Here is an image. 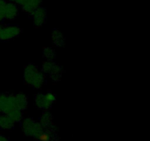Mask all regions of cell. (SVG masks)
Instances as JSON below:
<instances>
[{"mask_svg":"<svg viewBox=\"0 0 150 141\" xmlns=\"http://www.w3.org/2000/svg\"><path fill=\"white\" fill-rule=\"evenodd\" d=\"M23 79L27 85L35 89H40L45 83V76L42 71H39L35 65L29 64L26 66L23 71Z\"/></svg>","mask_w":150,"mask_h":141,"instance_id":"6da1fadb","label":"cell"},{"mask_svg":"<svg viewBox=\"0 0 150 141\" xmlns=\"http://www.w3.org/2000/svg\"><path fill=\"white\" fill-rule=\"evenodd\" d=\"M56 95L52 93H38L35 98V102L37 107L42 110H48L52 107L53 104L55 102Z\"/></svg>","mask_w":150,"mask_h":141,"instance_id":"277c9868","label":"cell"},{"mask_svg":"<svg viewBox=\"0 0 150 141\" xmlns=\"http://www.w3.org/2000/svg\"><path fill=\"white\" fill-rule=\"evenodd\" d=\"M2 27H3V26H1V24H0V34H1V29H2Z\"/></svg>","mask_w":150,"mask_h":141,"instance_id":"ffe728a7","label":"cell"},{"mask_svg":"<svg viewBox=\"0 0 150 141\" xmlns=\"http://www.w3.org/2000/svg\"><path fill=\"white\" fill-rule=\"evenodd\" d=\"M21 128L23 134L27 137H31L38 140L44 129L39 122L31 118L23 119L21 121Z\"/></svg>","mask_w":150,"mask_h":141,"instance_id":"7a4b0ae2","label":"cell"},{"mask_svg":"<svg viewBox=\"0 0 150 141\" xmlns=\"http://www.w3.org/2000/svg\"><path fill=\"white\" fill-rule=\"evenodd\" d=\"M42 56L44 58L46 59V60H54L56 58L57 54L55 50L53 49L52 48L46 47L42 50Z\"/></svg>","mask_w":150,"mask_h":141,"instance_id":"2e32d148","label":"cell"},{"mask_svg":"<svg viewBox=\"0 0 150 141\" xmlns=\"http://www.w3.org/2000/svg\"><path fill=\"white\" fill-rule=\"evenodd\" d=\"M6 115H7L15 123L21 122L22 120V119H23V113H22V111H21L20 110H18L17 108L12 109Z\"/></svg>","mask_w":150,"mask_h":141,"instance_id":"9a60e30c","label":"cell"},{"mask_svg":"<svg viewBox=\"0 0 150 141\" xmlns=\"http://www.w3.org/2000/svg\"><path fill=\"white\" fill-rule=\"evenodd\" d=\"M13 108H16L14 102V95L0 94V114H7Z\"/></svg>","mask_w":150,"mask_h":141,"instance_id":"5b68a950","label":"cell"},{"mask_svg":"<svg viewBox=\"0 0 150 141\" xmlns=\"http://www.w3.org/2000/svg\"><path fill=\"white\" fill-rule=\"evenodd\" d=\"M39 141H59L57 130H45L40 134L38 137Z\"/></svg>","mask_w":150,"mask_h":141,"instance_id":"4fadbf2b","label":"cell"},{"mask_svg":"<svg viewBox=\"0 0 150 141\" xmlns=\"http://www.w3.org/2000/svg\"><path fill=\"white\" fill-rule=\"evenodd\" d=\"M7 1L6 0H0V22L4 19V11Z\"/></svg>","mask_w":150,"mask_h":141,"instance_id":"e0dca14e","label":"cell"},{"mask_svg":"<svg viewBox=\"0 0 150 141\" xmlns=\"http://www.w3.org/2000/svg\"><path fill=\"white\" fill-rule=\"evenodd\" d=\"M15 106L21 111H24L28 107V98L23 93H18L14 95Z\"/></svg>","mask_w":150,"mask_h":141,"instance_id":"8fae6325","label":"cell"},{"mask_svg":"<svg viewBox=\"0 0 150 141\" xmlns=\"http://www.w3.org/2000/svg\"><path fill=\"white\" fill-rule=\"evenodd\" d=\"M51 41L53 43L59 47H62L65 43V38L62 32H60L59 29H54L51 33Z\"/></svg>","mask_w":150,"mask_h":141,"instance_id":"7c38bea8","label":"cell"},{"mask_svg":"<svg viewBox=\"0 0 150 141\" xmlns=\"http://www.w3.org/2000/svg\"><path fill=\"white\" fill-rule=\"evenodd\" d=\"M41 126L45 130H57V127L53 122V115L48 110H45L39 118Z\"/></svg>","mask_w":150,"mask_h":141,"instance_id":"ba28073f","label":"cell"},{"mask_svg":"<svg viewBox=\"0 0 150 141\" xmlns=\"http://www.w3.org/2000/svg\"><path fill=\"white\" fill-rule=\"evenodd\" d=\"M31 14L32 16L33 24L35 26L40 27L45 24L47 18V11L44 7H38Z\"/></svg>","mask_w":150,"mask_h":141,"instance_id":"52a82bcc","label":"cell"},{"mask_svg":"<svg viewBox=\"0 0 150 141\" xmlns=\"http://www.w3.org/2000/svg\"><path fill=\"white\" fill-rule=\"evenodd\" d=\"M0 141H10V140L4 135H0Z\"/></svg>","mask_w":150,"mask_h":141,"instance_id":"d6986e66","label":"cell"},{"mask_svg":"<svg viewBox=\"0 0 150 141\" xmlns=\"http://www.w3.org/2000/svg\"><path fill=\"white\" fill-rule=\"evenodd\" d=\"M18 4L13 2H7L4 11V19L9 21L14 20L18 15Z\"/></svg>","mask_w":150,"mask_h":141,"instance_id":"9c48e42d","label":"cell"},{"mask_svg":"<svg viewBox=\"0 0 150 141\" xmlns=\"http://www.w3.org/2000/svg\"><path fill=\"white\" fill-rule=\"evenodd\" d=\"M7 1H9V2H13V3H16V4H19V5H21V4H22V2H23V0H7Z\"/></svg>","mask_w":150,"mask_h":141,"instance_id":"ac0fdd59","label":"cell"},{"mask_svg":"<svg viewBox=\"0 0 150 141\" xmlns=\"http://www.w3.org/2000/svg\"><path fill=\"white\" fill-rule=\"evenodd\" d=\"M21 32V29L18 26H7L2 27L0 34L1 41H9L18 36Z\"/></svg>","mask_w":150,"mask_h":141,"instance_id":"8992f818","label":"cell"},{"mask_svg":"<svg viewBox=\"0 0 150 141\" xmlns=\"http://www.w3.org/2000/svg\"><path fill=\"white\" fill-rule=\"evenodd\" d=\"M42 1V0H23L21 6L24 12L32 13L38 7H40Z\"/></svg>","mask_w":150,"mask_h":141,"instance_id":"30bf717a","label":"cell"},{"mask_svg":"<svg viewBox=\"0 0 150 141\" xmlns=\"http://www.w3.org/2000/svg\"><path fill=\"white\" fill-rule=\"evenodd\" d=\"M15 122L7 115L0 114V129L3 130H10L15 126Z\"/></svg>","mask_w":150,"mask_h":141,"instance_id":"5bb4252c","label":"cell"},{"mask_svg":"<svg viewBox=\"0 0 150 141\" xmlns=\"http://www.w3.org/2000/svg\"><path fill=\"white\" fill-rule=\"evenodd\" d=\"M42 72L44 74L49 75L54 82H59L62 77L63 68L53 60H46L42 64Z\"/></svg>","mask_w":150,"mask_h":141,"instance_id":"3957f363","label":"cell"}]
</instances>
